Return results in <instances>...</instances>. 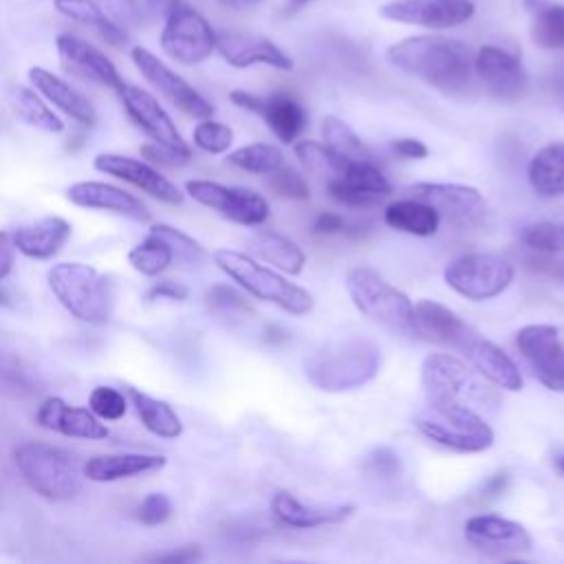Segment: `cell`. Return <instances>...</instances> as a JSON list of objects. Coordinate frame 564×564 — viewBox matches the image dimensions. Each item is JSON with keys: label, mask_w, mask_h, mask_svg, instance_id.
Masks as SVG:
<instances>
[{"label": "cell", "mask_w": 564, "mask_h": 564, "mask_svg": "<svg viewBox=\"0 0 564 564\" xmlns=\"http://www.w3.org/2000/svg\"><path fill=\"white\" fill-rule=\"evenodd\" d=\"M388 62L443 93H463L471 82V51L445 35H412L386 51Z\"/></svg>", "instance_id": "6da1fadb"}, {"label": "cell", "mask_w": 564, "mask_h": 564, "mask_svg": "<svg viewBox=\"0 0 564 564\" xmlns=\"http://www.w3.org/2000/svg\"><path fill=\"white\" fill-rule=\"evenodd\" d=\"M381 366V348L372 337L346 335L322 344L306 361V379L324 392H348L372 381Z\"/></svg>", "instance_id": "7a4b0ae2"}, {"label": "cell", "mask_w": 564, "mask_h": 564, "mask_svg": "<svg viewBox=\"0 0 564 564\" xmlns=\"http://www.w3.org/2000/svg\"><path fill=\"white\" fill-rule=\"evenodd\" d=\"M13 463L24 482L46 500H68L84 485V463L77 454L40 441L13 449Z\"/></svg>", "instance_id": "3957f363"}, {"label": "cell", "mask_w": 564, "mask_h": 564, "mask_svg": "<svg viewBox=\"0 0 564 564\" xmlns=\"http://www.w3.org/2000/svg\"><path fill=\"white\" fill-rule=\"evenodd\" d=\"M214 262L251 297L273 302L275 306L291 315H306L313 311L315 302L306 289L289 282L284 275L260 264L256 258L242 251L216 249Z\"/></svg>", "instance_id": "277c9868"}, {"label": "cell", "mask_w": 564, "mask_h": 564, "mask_svg": "<svg viewBox=\"0 0 564 564\" xmlns=\"http://www.w3.org/2000/svg\"><path fill=\"white\" fill-rule=\"evenodd\" d=\"M46 282L57 302L73 317L88 324H106L110 319V282L95 267L84 262H57L48 269Z\"/></svg>", "instance_id": "5b68a950"}, {"label": "cell", "mask_w": 564, "mask_h": 564, "mask_svg": "<svg viewBox=\"0 0 564 564\" xmlns=\"http://www.w3.org/2000/svg\"><path fill=\"white\" fill-rule=\"evenodd\" d=\"M414 425L425 438L465 454L485 452L496 441L480 412L463 403H427L414 416Z\"/></svg>", "instance_id": "8992f818"}, {"label": "cell", "mask_w": 564, "mask_h": 564, "mask_svg": "<svg viewBox=\"0 0 564 564\" xmlns=\"http://www.w3.org/2000/svg\"><path fill=\"white\" fill-rule=\"evenodd\" d=\"M421 383L427 403H463L474 410L494 408L498 394L449 352H432L423 359Z\"/></svg>", "instance_id": "52a82bcc"}, {"label": "cell", "mask_w": 564, "mask_h": 564, "mask_svg": "<svg viewBox=\"0 0 564 564\" xmlns=\"http://www.w3.org/2000/svg\"><path fill=\"white\" fill-rule=\"evenodd\" d=\"M346 289L359 313L390 330L412 335V302L370 267H352L346 273Z\"/></svg>", "instance_id": "ba28073f"}, {"label": "cell", "mask_w": 564, "mask_h": 564, "mask_svg": "<svg viewBox=\"0 0 564 564\" xmlns=\"http://www.w3.org/2000/svg\"><path fill=\"white\" fill-rule=\"evenodd\" d=\"M513 273V264L496 253H465L447 262L443 280L458 295L482 302L505 293Z\"/></svg>", "instance_id": "9c48e42d"}, {"label": "cell", "mask_w": 564, "mask_h": 564, "mask_svg": "<svg viewBox=\"0 0 564 564\" xmlns=\"http://www.w3.org/2000/svg\"><path fill=\"white\" fill-rule=\"evenodd\" d=\"M161 48L178 64H200L216 51V31L189 4L178 2L163 22Z\"/></svg>", "instance_id": "30bf717a"}, {"label": "cell", "mask_w": 564, "mask_h": 564, "mask_svg": "<svg viewBox=\"0 0 564 564\" xmlns=\"http://www.w3.org/2000/svg\"><path fill=\"white\" fill-rule=\"evenodd\" d=\"M185 192L203 207H209L223 218L245 227H258L269 218L267 198L249 187L192 178L185 183Z\"/></svg>", "instance_id": "8fae6325"}, {"label": "cell", "mask_w": 564, "mask_h": 564, "mask_svg": "<svg viewBox=\"0 0 564 564\" xmlns=\"http://www.w3.org/2000/svg\"><path fill=\"white\" fill-rule=\"evenodd\" d=\"M121 104L128 112V117L163 150L174 154L181 163H187L192 159V150L181 137L176 123L167 115V110L159 104L154 95H150L145 88L126 84L119 90Z\"/></svg>", "instance_id": "7c38bea8"}, {"label": "cell", "mask_w": 564, "mask_h": 564, "mask_svg": "<svg viewBox=\"0 0 564 564\" xmlns=\"http://www.w3.org/2000/svg\"><path fill=\"white\" fill-rule=\"evenodd\" d=\"M405 192L436 209L449 225L467 229L482 223L487 205L482 194L471 185L460 183H414Z\"/></svg>", "instance_id": "4fadbf2b"}, {"label": "cell", "mask_w": 564, "mask_h": 564, "mask_svg": "<svg viewBox=\"0 0 564 564\" xmlns=\"http://www.w3.org/2000/svg\"><path fill=\"white\" fill-rule=\"evenodd\" d=\"M130 57L137 70L145 77V82L152 88H156L181 112L194 119H207L214 115V106L189 82H185L178 73L165 66L154 53H150L143 46H134L130 51Z\"/></svg>", "instance_id": "5bb4252c"}, {"label": "cell", "mask_w": 564, "mask_h": 564, "mask_svg": "<svg viewBox=\"0 0 564 564\" xmlns=\"http://www.w3.org/2000/svg\"><path fill=\"white\" fill-rule=\"evenodd\" d=\"M516 344L533 375L553 392H564V344L551 324H527L516 333Z\"/></svg>", "instance_id": "9a60e30c"}, {"label": "cell", "mask_w": 564, "mask_h": 564, "mask_svg": "<svg viewBox=\"0 0 564 564\" xmlns=\"http://www.w3.org/2000/svg\"><path fill=\"white\" fill-rule=\"evenodd\" d=\"M474 11V0H390L381 4L379 15L392 22L441 31L465 24Z\"/></svg>", "instance_id": "2e32d148"}, {"label": "cell", "mask_w": 564, "mask_h": 564, "mask_svg": "<svg viewBox=\"0 0 564 564\" xmlns=\"http://www.w3.org/2000/svg\"><path fill=\"white\" fill-rule=\"evenodd\" d=\"M474 70L487 93L498 101L513 104L527 93V73L520 59L500 46H480L474 57Z\"/></svg>", "instance_id": "e0dca14e"}, {"label": "cell", "mask_w": 564, "mask_h": 564, "mask_svg": "<svg viewBox=\"0 0 564 564\" xmlns=\"http://www.w3.org/2000/svg\"><path fill=\"white\" fill-rule=\"evenodd\" d=\"M412 335L460 352L478 337L467 322L436 300H419L412 304Z\"/></svg>", "instance_id": "ac0fdd59"}, {"label": "cell", "mask_w": 564, "mask_h": 564, "mask_svg": "<svg viewBox=\"0 0 564 564\" xmlns=\"http://www.w3.org/2000/svg\"><path fill=\"white\" fill-rule=\"evenodd\" d=\"M55 48H57L59 64L66 73L82 77L86 82L112 88L117 93L126 86L117 66L110 62V57L101 53L97 46L88 44L86 40L70 33H59L55 40Z\"/></svg>", "instance_id": "d6986e66"}, {"label": "cell", "mask_w": 564, "mask_h": 564, "mask_svg": "<svg viewBox=\"0 0 564 564\" xmlns=\"http://www.w3.org/2000/svg\"><path fill=\"white\" fill-rule=\"evenodd\" d=\"M95 170L101 174H110L117 176L139 189H143L145 194L154 196L161 203L167 205H181L185 194L178 189V185H174L167 176H163L156 167L148 165L145 161L132 159V156H123V154H112V152H101L95 156L93 161Z\"/></svg>", "instance_id": "ffe728a7"}, {"label": "cell", "mask_w": 564, "mask_h": 564, "mask_svg": "<svg viewBox=\"0 0 564 564\" xmlns=\"http://www.w3.org/2000/svg\"><path fill=\"white\" fill-rule=\"evenodd\" d=\"M216 51L234 68H249L256 64H267L278 70L293 68V59L278 44L245 31H216Z\"/></svg>", "instance_id": "44dd1931"}, {"label": "cell", "mask_w": 564, "mask_h": 564, "mask_svg": "<svg viewBox=\"0 0 564 564\" xmlns=\"http://www.w3.org/2000/svg\"><path fill=\"white\" fill-rule=\"evenodd\" d=\"M35 423L48 432H57L70 438L101 441L110 434L106 423L90 408L70 405L59 397H48L40 403L35 412Z\"/></svg>", "instance_id": "7402d4cb"}, {"label": "cell", "mask_w": 564, "mask_h": 564, "mask_svg": "<svg viewBox=\"0 0 564 564\" xmlns=\"http://www.w3.org/2000/svg\"><path fill=\"white\" fill-rule=\"evenodd\" d=\"M465 538L487 553H524L531 549L529 531L509 518L478 513L465 522Z\"/></svg>", "instance_id": "603a6c76"}, {"label": "cell", "mask_w": 564, "mask_h": 564, "mask_svg": "<svg viewBox=\"0 0 564 564\" xmlns=\"http://www.w3.org/2000/svg\"><path fill=\"white\" fill-rule=\"evenodd\" d=\"M66 198L77 207L112 212V214L126 216L137 223L150 220V212L141 198H137L134 194H130L117 185H110V183H101V181L73 183L66 189Z\"/></svg>", "instance_id": "cb8c5ba5"}, {"label": "cell", "mask_w": 564, "mask_h": 564, "mask_svg": "<svg viewBox=\"0 0 564 564\" xmlns=\"http://www.w3.org/2000/svg\"><path fill=\"white\" fill-rule=\"evenodd\" d=\"M73 234V225L62 216H42L29 225L18 227L11 236L15 249L33 260H48L62 251Z\"/></svg>", "instance_id": "d4e9b609"}, {"label": "cell", "mask_w": 564, "mask_h": 564, "mask_svg": "<svg viewBox=\"0 0 564 564\" xmlns=\"http://www.w3.org/2000/svg\"><path fill=\"white\" fill-rule=\"evenodd\" d=\"M29 82L46 101H51L55 108H59L64 115H68L77 123H84V126L97 123V112H95V106L88 101V97H84L77 88H73L68 82H64L55 73L42 66H33L29 68Z\"/></svg>", "instance_id": "484cf974"}, {"label": "cell", "mask_w": 564, "mask_h": 564, "mask_svg": "<svg viewBox=\"0 0 564 564\" xmlns=\"http://www.w3.org/2000/svg\"><path fill=\"white\" fill-rule=\"evenodd\" d=\"M275 518L295 529H317L346 522L355 513V505H304L286 491H278L271 500Z\"/></svg>", "instance_id": "4316f807"}, {"label": "cell", "mask_w": 564, "mask_h": 564, "mask_svg": "<svg viewBox=\"0 0 564 564\" xmlns=\"http://www.w3.org/2000/svg\"><path fill=\"white\" fill-rule=\"evenodd\" d=\"M165 463L167 458L161 454H141V452L99 454L84 463V476L93 482H115V480L156 471L165 467Z\"/></svg>", "instance_id": "83f0119b"}, {"label": "cell", "mask_w": 564, "mask_h": 564, "mask_svg": "<svg viewBox=\"0 0 564 564\" xmlns=\"http://www.w3.org/2000/svg\"><path fill=\"white\" fill-rule=\"evenodd\" d=\"M465 355L469 357L471 366L494 386L509 390V392H518L522 388V375L520 368L516 366V361L494 341L476 337L469 348L465 350Z\"/></svg>", "instance_id": "f1b7e54d"}, {"label": "cell", "mask_w": 564, "mask_h": 564, "mask_svg": "<svg viewBox=\"0 0 564 564\" xmlns=\"http://www.w3.org/2000/svg\"><path fill=\"white\" fill-rule=\"evenodd\" d=\"M383 220L388 227H392L397 231L421 236V238L434 236L441 225V216L436 214V209L419 198H412V196L392 200L383 209Z\"/></svg>", "instance_id": "f546056e"}, {"label": "cell", "mask_w": 564, "mask_h": 564, "mask_svg": "<svg viewBox=\"0 0 564 564\" xmlns=\"http://www.w3.org/2000/svg\"><path fill=\"white\" fill-rule=\"evenodd\" d=\"M251 251L260 260L269 262L271 267H275L289 275L302 273V269L306 264V253L302 251V247L295 240H291L289 236L271 231V229H260L251 236Z\"/></svg>", "instance_id": "4dcf8cb0"}, {"label": "cell", "mask_w": 564, "mask_h": 564, "mask_svg": "<svg viewBox=\"0 0 564 564\" xmlns=\"http://www.w3.org/2000/svg\"><path fill=\"white\" fill-rule=\"evenodd\" d=\"M258 115L267 121L271 132L282 143H293L306 126L304 106L286 93H275L271 97H262V106H260Z\"/></svg>", "instance_id": "1f68e13d"}, {"label": "cell", "mask_w": 564, "mask_h": 564, "mask_svg": "<svg viewBox=\"0 0 564 564\" xmlns=\"http://www.w3.org/2000/svg\"><path fill=\"white\" fill-rule=\"evenodd\" d=\"M529 183L538 196H564V143H549L533 154Z\"/></svg>", "instance_id": "d6a6232c"}, {"label": "cell", "mask_w": 564, "mask_h": 564, "mask_svg": "<svg viewBox=\"0 0 564 564\" xmlns=\"http://www.w3.org/2000/svg\"><path fill=\"white\" fill-rule=\"evenodd\" d=\"M128 397L134 405L137 416L150 434L159 438H178L183 434V421L167 401L139 392L134 388L128 390Z\"/></svg>", "instance_id": "836d02e7"}, {"label": "cell", "mask_w": 564, "mask_h": 564, "mask_svg": "<svg viewBox=\"0 0 564 564\" xmlns=\"http://www.w3.org/2000/svg\"><path fill=\"white\" fill-rule=\"evenodd\" d=\"M55 9L79 24L93 26L108 44L121 46L128 42V33L115 20H110L97 0H53Z\"/></svg>", "instance_id": "e575fe53"}, {"label": "cell", "mask_w": 564, "mask_h": 564, "mask_svg": "<svg viewBox=\"0 0 564 564\" xmlns=\"http://www.w3.org/2000/svg\"><path fill=\"white\" fill-rule=\"evenodd\" d=\"M11 106H13V112L31 128H37L44 132H62L64 130V121L46 106V101L33 88L15 86L11 90Z\"/></svg>", "instance_id": "d590c367"}, {"label": "cell", "mask_w": 564, "mask_h": 564, "mask_svg": "<svg viewBox=\"0 0 564 564\" xmlns=\"http://www.w3.org/2000/svg\"><path fill=\"white\" fill-rule=\"evenodd\" d=\"M531 40L546 51L564 48V4L538 0L531 20Z\"/></svg>", "instance_id": "8d00e7d4"}, {"label": "cell", "mask_w": 564, "mask_h": 564, "mask_svg": "<svg viewBox=\"0 0 564 564\" xmlns=\"http://www.w3.org/2000/svg\"><path fill=\"white\" fill-rule=\"evenodd\" d=\"M174 260V251L165 238L148 231V236L128 251V262L141 275L154 278L163 273Z\"/></svg>", "instance_id": "74e56055"}, {"label": "cell", "mask_w": 564, "mask_h": 564, "mask_svg": "<svg viewBox=\"0 0 564 564\" xmlns=\"http://www.w3.org/2000/svg\"><path fill=\"white\" fill-rule=\"evenodd\" d=\"M322 137L324 143L339 156L348 161H372V152L368 145L357 137V132L339 117L328 115L322 121Z\"/></svg>", "instance_id": "f35d334b"}, {"label": "cell", "mask_w": 564, "mask_h": 564, "mask_svg": "<svg viewBox=\"0 0 564 564\" xmlns=\"http://www.w3.org/2000/svg\"><path fill=\"white\" fill-rule=\"evenodd\" d=\"M293 152L297 156V161L315 176H322L326 181L339 178L348 165V159L335 154L326 143L319 141H297L293 145Z\"/></svg>", "instance_id": "ab89813d"}, {"label": "cell", "mask_w": 564, "mask_h": 564, "mask_svg": "<svg viewBox=\"0 0 564 564\" xmlns=\"http://www.w3.org/2000/svg\"><path fill=\"white\" fill-rule=\"evenodd\" d=\"M227 163L251 174H269L284 165V154L273 143H249L229 152Z\"/></svg>", "instance_id": "60d3db41"}, {"label": "cell", "mask_w": 564, "mask_h": 564, "mask_svg": "<svg viewBox=\"0 0 564 564\" xmlns=\"http://www.w3.org/2000/svg\"><path fill=\"white\" fill-rule=\"evenodd\" d=\"M518 240L538 253H560L564 251V223H529L518 231Z\"/></svg>", "instance_id": "b9f144b4"}, {"label": "cell", "mask_w": 564, "mask_h": 564, "mask_svg": "<svg viewBox=\"0 0 564 564\" xmlns=\"http://www.w3.org/2000/svg\"><path fill=\"white\" fill-rule=\"evenodd\" d=\"M194 145L200 148L207 154H223L234 143V130L227 123L214 121V119H198L192 132Z\"/></svg>", "instance_id": "7bdbcfd3"}, {"label": "cell", "mask_w": 564, "mask_h": 564, "mask_svg": "<svg viewBox=\"0 0 564 564\" xmlns=\"http://www.w3.org/2000/svg\"><path fill=\"white\" fill-rule=\"evenodd\" d=\"M264 185L280 198L286 200H308L311 198V189L308 183L304 181V176L286 165H280L278 170L264 174Z\"/></svg>", "instance_id": "ee69618b"}, {"label": "cell", "mask_w": 564, "mask_h": 564, "mask_svg": "<svg viewBox=\"0 0 564 564\" xmlns=\"http://www.w3.org/2000/svg\"><path fill=\"white\" fill-rule=\"evenodd\" d=\"M29 392H31V379L22 361L11 352L0 350V394L22 397Z\"/></svg>", "instance_id": "f6af8a7d"}, {"label": "cell", "mask_w": 564, "mask_h": 564, "mask_svg": "<svg viewBox=\"0 0 564 564\" xmlns=\"http://www.w3.org/2000/svg\"><path fill=\"white\" fill-rule=\"evenodd\" d=\"M88 408L101 421H119L128 410V401H126L123 392H119L117 388L97 386V388H93V392L88 397Z\"/></svg>", "instance_id": "bcb514c9"}, {"label": "cell", "mask_w": 564, "mask_h": 564, "mask_svg": "<svg viewBox=\"0 0 564 564\" xmlns=\"http://www.w3.org/2000/svg\"><path fill=\"white\" fill-rule=\"evenodd\" d=\"M150 231L159 234L161 238L167 240V245L174 251V258H181V260H187V262H200L205 258V249L192 236H187L185 231H181L172 225L159 223V225H152Z\"/></svg>", "instance_id": "7dc6e473"}, {"label": "cell", "mask_w": 564, "mask_h": 564, "mask_svg": "<svg viewBox=\"0 0 564 564\" xmlns=\"http://www.w3.org/2000/svg\"><path fill=\"white\" fill-rule=\"evenodd\" d=\"M205 302L212 311L216 313H227V311H238V313H253V306L249 300L231 284H212L205 291Z\"/></svg>", "instance_id": "c3c4849f"}, {"label": "cell", "mask_w": 564, "mask_h": 564, "mask_svg": "<svg viewBox=\"0 0 564 564\" xmlns=\"http://www.w3.org/2000/svg\"><path fill=\"white\" fill-rule=\"evenodd\" d=\"M361 467L372 476H397L401 471V458L392 447H375L364 456Z\"/></svg>", "instance_id": "681fc988"}, {"label": "cell", "mask_w": 564, "mask_h": 564, "mask_svg": "<svg viewBox=\"0 0 564 564\" xmlns=\"http://www.w3.org/2000/svg\"><path fill=\"white\" fill-rule=\"evenodd\" d=\"M326 189L330 194V198H335L337 203L341 205H348V207H372V205H379L383 200V196L379 194H368V192H361V189H355L337 178L333 181H326Z\"/></svg>", "instance_id": "f907efd6"}, {"label": "cell", "mask_w": 564, "mask_h": 564, "mask_svg": "<svg viewBox=\"0 0 564 564\" xmlns=\"http://www.w3.org/2000/svg\"><path fill=\"white\" fill-rule=\"evenodd\" d=\"M137 516L145 527L163 524L172 516V500L161 491H152L141 500Z\"/></svg>", "instance_id": "816d5d0a"}, {"label": "cell", "mask_w": 564, "mask_h": 564, "mask_svg": "<svg viewBox=\"0 0 564 564\" xmlns=\"http://www.w3.org/2000/svg\"><path fill=\"white\" fill-rule=\"evenodd\" d=\"M97 2L104 9V13L110 20H115L119 26H128V24H134L137 20H143L137 0H97Z\"/></svg>", "instance_id": "f5cc1de1"}, {"label": "cell", "mask_w": 564, "mask_h": 564, "mask_svg": "<svg viewBox=\"0 0 564 564\" xmlns=\"http://www.w3.org/2000/svg\"><path fill=\"white\" fill-rule=\"evenodd\" d=\"M203 557L200 549L196 544H187V546H178L165 553H159L152 557V562H161V564H189V562H198Z\"/></svg>", "instance_id": "db71d44e"}, {"label": "cell", "mask_w": 564, "mask_h": 564, "mask_svg": "<svg viewBox=\"0 0 564 564\" xmlns=\"http://www.w3.org/2000/svg\"><path fill=\"white\" fill-rule=\"evenodd\" d=\"M187 286L181 284V282H172V280H163L159 284H154L148 293H145V300H185L187 297Z\"/></svg>", "instance_id": "11a10c76"}, {"label": "cell", "mask_w": 564, "mask_h": 564, "mask_svg": "<svg viewBox=\"0 0 564 564\" xmlns=\"http://www.w3.org/2000/svg\"><path fill=\"white\" fill-rule=\"evenodd\" d=\"M15 242L13 236L7 231H0V282L13 271L15 264Z\"/></svg>", "instance_id": "9f6ffc18"}, {"label": "cell", "mask_w": 564, "mask_h": 564, "mask_svg": "<svg viewBox=\"0 0 564 564\" xmlns=\"http://www.w3.org/2000/svg\"><path fill=\"white\" fill-rule=\"evenodd\" d=\"M392 150L403 159H425L427 156V145L419 139H412V137L394 139Z\"/></svg>", "instance_id": "6f0895ef"}, {"label": "cell", "mask_w": 564, "mask_h": 564, "mask_svg": "<svg viewBox=\"0 0 564 564\" xmlns=\"http://www.w3.org/2000/svg\"><path fill=\"white\" fill-rule=\"evenodd\" d=\"M346 229V220L339 216V214H333V212H322L317 218H315V225H313V231L315 234H339Z\"/></svg>", "instance_id": "680465c9"}, {"label": "cell", "mask_w": 564, "mask_h": 564, "mask_svg": "<svg viewBox=\"0 0 564 564\" xmlns=\"http://www.w3.org/2000/svg\"><path fill=\"white\" fill-rule=\"evenodd\" d=\"M141 18H165L181 0H137Z\"/></svg>", "instance_id": "91938a15"}, {"label": "cell", "mask_w": 564, "mask_h": 564, "mask_svg": "<svg viewBox=\"0 0 564 564\" xmlns=\"http://www.w3.org/2000/svg\"><path fill=\"white\" fill-rule=\"evenodd\" d=\"M229 99H231L238 108H245V110L256 112V115H258V110H260V106H262V97H258V95H253V93H247V90H231V93H229Z\"/></svg>", "instance_id": "94428289"}, {"label": "cell", "mask_w": 564, "mask_h": 564, "mask_svg": "<svg viewBox=\"0 0 564 564\" xmlns=\"http://www.w3.org/2000/svg\"><path fill=\"white\" fill-rule=\"evenodd\" d=\"M507 482H509V474H507V471H498V474H494V476L487 480L485 491H487L489 496H498V494H502V489L507 487Z\"/></svg>", "instance_id": "6125c7cd"}, {"label": "cell", "mask_w": 564, "mask_h": 564, "mask_svg": "<svg viewBox=\"0 0 564 564\" xmlns=\"http://www.w3.org/2000/svg\"><path fill=\"white\" fill-rule=\"evenodd\" d=\"M218 2L229 7V9H247V7H251V4H256L260 0H218Z\"/></svg>", "instance_id": "be15d7a7"}, {"label": "cell", "mask_w": 564, "mask_h": 564, "mask_svg": "<svg viewBox=\"0 0 564 564\" xmlns=\"http://www.w3.org/2000/svg\"><path fill=\"white\" fill-rule=\"evenodd\" d=\"M553 463H555V467H557V471L564 476V449H560L557 454H555V458H553Z\"/></svg>", "instance_id": "e7e4bbea"}, {"label": "cell", "mask_w": 564, "mask_h": 564, "mask_svg": "<svg viewBox=\"0 0 564 564\" xmlns=\"http://www.w3.org/2000/svg\"><path fill=\"white\" fill-rule=\"evenodd\" d=\"M0 302H2V295H0Z\"/></svg>", "instance_id": "03108f58"}]
</instances>
